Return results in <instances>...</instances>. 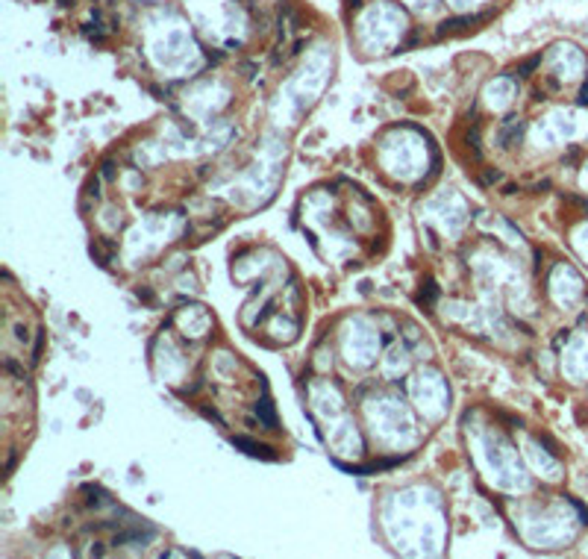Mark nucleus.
<instances>
[{"instance_id":"obj_1","label":"nucleus","mask_w":588,"mask_h":559,"mask_svg":"<svg viewBox=\"0 0 588 559\" xmlns=\"http://www.w3.org/2000/svg\"><path fill=\"white\" fill-rule=\"evenodd\" d=\"M256 412L262 415L268 427H274V424H277V421H274V412H271V406H268V400H262V404H256Z\"/></svg>"}]
</instances>
